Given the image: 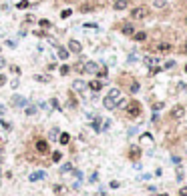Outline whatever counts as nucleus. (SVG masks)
<instances>
[{"label":"nucleus","mask_w":187,"mask_h":196,"mask_svg":"<svg viewBox=\"0 0 187 196\" xmlns=\"http://www.w3.org/2000/svg\"><path fill=\"white\" fill-rule=\"evenodd\" d=\"M103 104H105V108H107V110H113V108H119V106H123V104H125V100H123V94H121V90H119V88H111V92L105 96Z\"/></svg>","instance_id":"nucleus-1"},{"label":"nucleus","mask_w":187,"mask_h":196,"mask_svg":"<svg viewBox=\"0 0 187 196\" xmlns=\"http://www.w3.org/2000/svg\"><path fill=\"white\" fill-rule=\"evenodd\" d=\"M127 116L129 118H139L141 116V102L131 100V102L127 104Z\"/></svg>","instance_id":"nucleus-2"},{"label":"nucleus","mask_w":187,"mask_h":196,"mask_svg":"<svg viewBox=\"0 0 187 196\" xmlns=\"http://www.w3.org/2000/svg\"><path fill=\"white\" fill-rule=\"evenodd\" d=\"M147 14H149V10H147L145 6H135V8L129 12V16H131L133 20H145Z\"/></svg>","instance_id":"nucleus-3"},{"label":"nucleus","mask_w":187,"mask_h":196,"mask_svg":"<svg viewBox=\"0 0 187 196\" xmlns=\"http://www.w3.org/2000/svg\"><path fill=\"white\" fill-rule=\"evenodd\" d=\"M153 50L159 52V54H167V52L173 50V44H169V42H157V44L153 46Z\"/></svg>","instance_id":"nucleus-4"},{"label":"nucleus","mask_w":187,"mask_h":196,"mask_svg":"<svg viewBox=\"0 0 187 196\" xmlns=\"http://www.w3.org/2000/svg\"><path fill=\"white\" fill-rule=\"evenodd\" d=\"M34 148H36L38 154H47L48 152V142L45 140V138H38V140L34 142Z\"/></svg>","instance_id":"nucleus-5"},{"label":"nucleus","mask_w":187,"mask_h":196,"mask_svg":"<svg viewBox=\"0 0 187 196\" xmlns=\"http://www.w3.org/2000/svg\"><path fill=\"white\" fill-rule=\"evenodd\" d=\"M97 70H99V64H97V62H93V60H89V62H85V64H83V72L97 74Z\"/></svg>","instance_id":"nucleus-6"},{"label":"nucleus","mask_w":187,"mask_h":196,"mask_svg":"<svg viewBox=\"0 0 187 196\" xmlns=\"http://www.w3.org/2000/svg\"><path fill=\"white\" fill-rule=\"evenodd\" d=\"M169 116L173 118V120H179V118L185 116V108H183V106H175V108L171 110V114H169Z\"/></svg>","instance_id":"nucleus-7"},{"label":"nucleus","mask_w":187,"mask_h":196,"mask_svg":"<svg viewBox=\"0 0 187 196\" xmlns=\"http://www.w3.org/2000/svg\"><path fill=\"white\" fill-rule=\"evenodd\" d=\"M81 50H83V46H81V42H79V40H68V52L81 54Z\"/></svg>","instance_id":"nucleus-8"},{"label":"nucleus","mask_w":187,"mask_h":196,"mask_svg":"<svg viewBox=\"0 0 187 196\" xmlns=\"http://www.w3.org/2000/svg\"><path fill=\"white\" fill-rule=\"evenodd\" d=\"M95 8H97V6H95V2H83V4L79 6V10H81V12H85V14H87V12H95Z\"/></svg>","instance_id":"nucleus-9"},{"label":"nucleus","mask_w":187,"mask_h":196,"mask_svg":"<svg viewBox=\"0 0 187 196\" xmlns=\"http://www.w3.org/2000/svg\"><path fill=\"white\" fill-rule=\"evenodd\" d=\"M129 158H131V160H139L141 158V148L139 146H131V148H129Z\"/></svg>","instance_id":"nucleus-10"},{"label":"nucleus","mask_w":187,"mask_h":196,"mask_svg":"<svg viewBox=\"0 0 187 196\" xmlns=\"http://www.w3.org/2000/svg\"><path fill=\"white\" fill-rule=\"evenodd\" d=\"M45 176H47V172H42V170H36V172H32V174L28 176V180H30V182H36V180H42Z\"/></svg>","instance_id":"nucleus-11"},{"label":"nucleus","mask_w":187,"mask_h":196,"mask_svg":"<svg viewBox=\"0 0 187 196\" xmlns=\"http://www.w3.org/2000/svg\"><path fill=\"white\" fill-rule=\"evenodd\" d=\"M129 6V0H113V8L115 10H125Z\"/></svg>","instance_id":"nucleus-12"},{"label":"nucleus","mask_w":187,"mask_h":196,"mask_svg":"<svg viewBox=\"0 0 187 196\" xmlns=\"http://www.w3.org/2000/svg\"><path fill=\"white\" fill-rule=\"evenodd\" d=\"M89 88H91L93 92H99V90L103 88V82H101V80H91V82H89Z\"/></svg>","instance_id":"nucleus-13"},{"label":"nucleus","mask_w":187,"mask_h":196,"mask_svg":"<svg viewBox=\"0 0 187 196\" xmlns=\"http://www.w3.org/2000/svg\"><path fill=\"white\" fill-rule=\"evenodd\" d=\"M121 30H123V34H127V36H133V34H135V26H133V24H125Z\"/></svg>","instance_id":"nucleus-14"},{"label":"nucleus","mask_w":187,"mask_h":196,"mask_svg":"<svg viewBox=\"0 0 187 196\" xmlns=\"http://www.w3.org/2000/svg\"><path fill=\"white\" fill-rule=\"evenodd\" d=\"M56 54H58V58H60V60H66L71 52H68V48H62V46H60V48L56 50Z\"/></svg>","instance_id":"nucleus-15"},{"label":"nucleus","mask_w":187,"mask_h":196,"mask_svg":"<svg viewBox=\"0 0 187 196\" xmlns=\"http://www.w3.org/2000/svg\"><path fill=\"white\" fill-rule=\"evenodd\" d=\"M12 104H14V106H24L26 100H24L22 96H14V98H12Z\"/></svg>","instance_id":"nucleus-16"},{"label":"nucleus","mask_w":187,"mask_h":196,"mask_svg":"<svg viewBox=\"0 0 187 196\" xmlns=\"http://www.w3.org/2000/svg\"><path fill=\"white\" fill-rule=\"evenodd\" d=\"M145 64L151 66V68L153 66H159V58H145Z\"/></svg>","instance_id":"nucleus-17"},{"label":"nucleus","mask_w":187,"mask_h":196,"mask_svg":"<svg viewBox=\"0 0 187 196\" xmlns=\"http://www.w3.org/2000/svg\"><path fill=\"white\" fill-rule=\"evenodd\" d=\"M85 86H87V84H85L83 80H75V82H73V88H75V90H83Z\"/></svg>","instance_id":"nucleus-18"},{"label":"nucleus","mask_w":187,"mask_h":196,"mask_svg":"<svg viewBox=\"0 0 187 196\" xmlns=\"http://www.w3.org/2000/svg\"><path fill=\"white\" fill-rule=\"evenodd\" d=\"M68 140H71V136H68L66 132H62V134L58 136V142H60V144H68Z\"/></svg>","instance_id":"nucleus-19"},{"label":"nucleus","mask_w":187,"mask_h":196,"mask_svg":"<svg viewBox=\"0 0 187 196\" xmlns=\"http://www.w3.org/2000/svg\"><path fill=\"white\" fill-rule=\"evenodd\" d=\"M133 38L137 40V42H143V40H147V34H145V32H135Z\"/></svg>","instance_id":"nucleus-20"},{"label":"nucleus","mask_w":187,"mask_h":196,"mask_svg":"<svg viewBox=\"0 0 187 196\" xmlns=\"http://www.w3.org/2000/svg\"><path fill=\"white\" fill-rule=\"evenodd\" d=\"M58 72H60V74H62V76H66V74H68V72H71V66H66V64H62V66H60V68H58Z\"/></svg>","instance_id":"nucleus-21"},{"label":"nucleus","mask_w":187,"mask_h":196,"mask_svg":"<svg viewBox=\"0 0 187 196\" xmlns=\"http://www.w3.org/2000/svg\"><path fill=\"white\" fill-rule=\"evenodd\" d=\"M73 170H75V168H73V164H68V162H66V164H62V168H60V172H62V174H64V172H73Z\"/></svg>","instance_id":"nucleus-22"},{"label":"nucleus","mask_w":187,"mask_h":196,"mask_svg":"<svg viewBox=\"0 0 187 196\" xmlns=\"http://www.w3.org/2000/svg\"><path fill=\"white\" fill-rule=\"evenodd\" d=\"M93 128L97 130V132L101 130V118H99V116H97V120H93Z\"/></svg>","instance_id":"nucleus-23"},{"label":"nucleus","mask_w":187,"mask_h":196,"mask_svg":"<svg viewBox=\"0 0 187 196\" xmlns=\"http://www.w3.org/2000/svg\"><path fill=\"white\" fill-rule=\"evenodd\" d=\"M62 158V152H52V162H60Z\"/></svg>","instance_id":"nucleus-24"},{"label":"nucleus","mask_w":187,"mask_h":196,"mask_svg":"<svg viewBox=\"0 0 187 196\" xmlns=\"http://www.w3.org/2000/svg\"><path fill=\"white\" fill-rule=\"evenodd\" d=\"M71 14H73V10H71V8H66V10H62V12H60V18H68Z\"/></svg>","instance_id":"nucleus-25"},{"label":"nucleus","mask_w":187,"mask_h":196,"mask_svg":"<svg viewBox=\"0 0 187 196\" xmlns=\"http://www.w3.org/2000/svg\"><path fill=\"white\" fill-rule=\"evenodd\" d=\"M18 8H20V10L28 8V0H20V2H18Z\"/></svg>","instance_id":"nucleus-26"},{"label":"nucleus","mask_w":187,"mask_h":196,"mask_svg":"<svg viewBox=\"0 0 187 196\" xmlns=\"http://www.w3.org/2000/svg\"><path fill=\"white\" fill-rule=\"evenodd\" d=\"M38 24H40V26H42V28H50V22H48L47 18H42V20H40V22H38Z\"/></svg>","instance_id":"nucleus-27"},{"label":"nucleus","mask_w":187,"mask_h":196,"mask_svg":"<svg viewBox=\"0 0 187 196\" xmlns=\"http://www.w3.org/2000/svg\"><path fill=\"white\" fill-rule=\"evenodd\" d=\"M153 4H155L157 8H163V6H165V0H153Z\"/></svg>","instance_id":"nucleus-28"},{"label":"nucleus","mask_w":187,"mask_h":196,"mask_svg":"<svg viewBox=\"0 0 187 196\" xmlns=\"http://www.w3.org/2000/svg\"><path fill=\"white\" fill-rule=\"evenodd\" d=\"M50 104H52L56 110H60V104H58V100H56V98H52V100H50Z\"/></svg>","instance_id":"nucleus-29"},{"label":"nucleus","mask_w":187,"mask_h":196,"mask_svg":"<svg viewBox=\"0 0 187 196\" xmlns=\"http://www.w3.org/2000/svg\"><path fill=\"white\" fill-rule=\"evenodd\" d=\"M99 76L105 78V76H107V68H99Z\"/></svg>","instance_id":"nucleus-30"},{"label":"nucleus","mask_w":187,"mask_h":196,"mask_svg":"<svg viewBox=\"0 0 187 196\" xmlns=\"http://www.w3.org/2000/svg\"><path fill=\"white\" fill-rule=\"evenodd\" d=\"M131 92H139V84H137V82L131 84Z\"/></svg>","instance_id":"nucleus-31"},{"label":"nucleus","mask_w":187,"mask_h":196,"mask_svg":"<svg viewBox=\"0 0 187 196\" xmlns=\"http://www.w3.org/2000/svg\"><path fill=\"white\" fill-rule=\"evenodd\" d=\"M179 196H187V186H181L179 188Z\"/></svg>","instance_id":"nucleus-32"},{"label":"nucleus","mask_w":187,"mask_h":196,"mask_svg":"<svg viewBox=\"0 0 187 196\" xmlns=\"http://www.w3.org/2000/svg\"><path fill=\"white\" fill-rule=\"evenodd\" d=\"M173 66H175L173 60H167V62H165V68H173Z\"/></svg>","instance_id":"nucleus-33"},{"label":"nucleus","mask_w":187,"mask_h":196,"mask_svg":"<svg viewBox=\"0 0 187 196\" xmlns=\"http://www.w3.org/2000/svg\"><path fill=\"white\" fill-rule=\"evenodd\" d=\"M159 108H163V102H161V104H159V102H155V104H153V110H155V112H157Z\"/></svg>","instance_id":"nucleus-34"},{"label":"nucleus","mask_w":187,"mask_h":196,"mask_svg":"<svg viewBox=\"0 0 187 196\" xmlns=\"http://www.w3.org/2000/svg\"><path fill=\"white\" fill-rule=\"evenodd\" d=\"M34 112H36L34 106H28V108H26V114H34Z\"/></svg>","instance_id":"nucleus-35"},{"label":"nucleus","mask_w":187,"mask_h":196,"mask_svg":"<svg viewBox=\"0 0 187 196\" xmlns=\"http://www.w3.org/2000/svg\"><path fill=\"white\" fill-rule=\"evenodd\" d=\"M54 192L60 194V192H64V188H62V186H54Z\"/></svg>","instance_id":"nucleus-36"},{"label":"nucleus","mask_w":187,"mask_h":196,"mask_svg":"<svg viewBox=\"0 0 187 196\" xmlns=\"http://www.w3.org/2000/svg\"><path fill=\"white\" fill-rule=\"evenodd\" d=\"M4 84H6V76H4V74H0V86H4Z\"/></svg>","instance_id":"nucleus-37"},{"label":"nucleus","mask_w":187,"mask_h":196,"mask_svg":"<svg viewBox=\"0 0 187 196\" xmlns=\"http://www.w3.org/2000/svg\"><path fill=\"white\" fill-rule=\"evenodd\" d=\"M4 66H6V60H4V58L0 56V68H4Z\"/></svg>","instance_id":"nucleus-38"},{"label":"nucleus","mask_w":187,"mask_h":196,"mask_svg":"<svg viewBox=\"0 0 187 196\" xmlns=\"http://www.w3.org/2000/svg\"><path fill=\"white\" fill-rule=\"evenodd\" d=\"M181 52H183V54H187V42L183 44V46H181Z\"/></svg>","instance_id":"nucleus-39"},{"label":"nucleus","mask_w":187,"mask_h":196,"mask_svg":"<svg viewBox=\"0 0 187 196\" xmlns=\"http://www.w3.org/2000/svg\"><path fill=\"white\" fill-rule=\"evenodd\" d=\"M157 196H167V194H157Z\"/></svg>","instance_id":"nucleus-40"},{"label":"nucleus","mask_w":187,"mask_h":196,"mask_svg":"<svg viewBox=\"0 0 187 196\" xmlns=\"http://www.w3.org/2000/svg\"><path fill=\"white\" fill-rule=\"evenodd\" d=\"M185 72H187V64H185Z\"/></svg>","instance_id":"nucleus-41"},{"label":"nucleus","mask_w":187,"mask_h":196,"mask_svg":"<svg viewBox=\"0 0 187 196\" xmlns=\"http://www.w3.org/2000/svg\"><path fill=\"white\" fill-rule=\"evenodd\" d=\"M185 24H187V16H185Z\"/></svg>","instance_id":"nucleus-42"}]
</instances>
